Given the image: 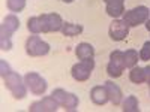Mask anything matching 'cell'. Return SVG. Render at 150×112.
I'll return each mask as SVG.
<instances>
[{
  "instance_id": "obj_1",
  "label": "cell",
  "mask_w": 150,
  "mask_h": 112,
  "mask_svg": "<svg viewBox=\"0 0 150 112\" xmlns=\"http://www.w3.org/2000/svg\"><path fill=\"white\" fill-rule=\"evenodd\" d=\"M20 29V20L15 14H9L5 17L3 24L0 27V49L11 51L12 49V34Z\"/></svg>"
},
{
  "instance_id": "obj_2",
  "label": "cell",
  "mask_w": 150,
  "mask_h": 112,
  "mask_svg": "<svg viewBox=\"0 0 150 112\" xmlns=\"http://www.w3.org/2000/svg\"><path fill=\"white\" fill-rule=\"evenodd\" d=\"M3 84L5 87L11 91V94L14 96V99L21 100L27 96V85L24 82V78H21V75L17 73L15 70H11L3 76Z\"/></svg>"
},
{
  "instance_id": "obj_3",
  "label": "cell",
  "mask_w": 150,
  "mask_h": 112,
  "mask_svg": "<svg viewBox=\"0 0 150 112\" xmlns=\"http://www.w3.org/2000/svg\"><path fill=\"white\" fill-rule=\"evenodd\" d=\"M150 17V9L147 6H137L129 10H125L122 20L128 24L129 27H137L140 24H144Z\"/></svg>"
},
{
  "instance_id": "obj_4",
  "label": "cell",
  "mask_w": 150,
  "mask_h": 112,
  "mask_svg": "<svg viewBox=\"0 0 150 112\" xmlns=\"http://www.w3.org/2000/svg\"><path fill=\"white\" fill-rule=\"evenodd\" d=\"M50 49H51L50 43L42 41L38 34L29 36L26 41V52L30 57H44L50 52Z\"/></svg>"
},
{
  "instance_id": "obj_5",
  "label": "cell",
  "mask_w": 150,
  "mask_h": 112,
  "mask_svg": "<svg viewBox=\"0 0 150 112\" xmlns=\"http://www.w3.org/2000/svg\"><path fill=\"white\" fill-rule=\"evenodd\" d=\"M51 96L59 102V105L63 108L65 111H68V112L77 111L80 100H78V96H75L74 93H69V91H66L63 88H56L51 93Z\"/></svg>"
},
{
  "instance_id": "obj_6",
  "label": "cell",
  "mask_w": 150,
  "mask_h": 112,
  "mask_svg": "<svg viewBox=\"0 0 150 112\" xmlns=\"http://www.w3.org/2000/svg\"><path fill=\"white\" fill-rule=\"evenodd\" d=\"M95 69V60H80L78 63H75L71 69V75L75 81L84 82L92 76V72Z\"/></svg>"
},
{
  "instance_id": "obj_7",
  "label": "cell",
  "mask_w": 150,
  "mask_h": 112,
  "mask_svg": "<svg viewBox=\"0 0 150 112\" xmlns=\"http://www.w3.org/2000/svg\"><path fill=\"white\" fill-rule=\"evenodd\" d=\"M126 69L125 66V57H123V51L116 49V51H111L110 54V61L107 64V73L110 78H119L122 76L123 70Z\"/></svg>"
},
{
  "instance_id": "obj_8",
  "label": "cell",
  "mask_w": 150,
  "mask_h": 112,
  "mask_svg": "<svg viewBox=\"0 0 150 112\" xmlns=\"http://www.w3.org/2000/svg\"><path fill=\"white\" fill-rule=\"evenodd\" d=\"M24 82H26L30 93H33L35 96H42L48 88L45 78H42L38 72H27L24 75Z\"/></svg>"
},
{
  "instance_id": "obj_9",
  "label": "cell",
  "mask_w": 150,
  "mask_h": 112,
  "mask_svg": "<svg viewBox=\"0 0 150 112\" xmlns=\"http://www.w3.org/2000/svg\"><path fill=\"white\" fill-rule=\"evenodd\" d=\"M41 18V24H42V33H56V32H62L63 27V20L59 14L51 12V14H42L39 15Z\"/></svg>"
},
{
  "instance_id": "obj_10",
  "label": "cell",
  "mask_w": 150,
  "mask_h": 112,
  "mask_svg": "<svg viewBox=\"0 0 150 112\" xmlns=\"http://www.w3.org/2000/svg\"><path fill=\"white\" fill-rule=\"evenodd\" d=\"M108 34L111 37V41L114 42H122L126 39V36L129 34V26L123 20L114 18L112 22L110 24V29H108Z\"/></svg>"
},
{
  "instance_id": "obj_11",
  "label": "cell",
  "mask_w": 150,
  "mask_h": 112,
  "mask_svg": "<svg viewBox=\"0 0 150 112\" xmlns=\"http://www.w3.org/2000/svg\"><path fill=\"white\" fill-rule=\"evenodd\" d=\"M59 102L53 96H45L42 97V100H38L30 105L29 111L30 112H56L59 109Z\"/></svg>"
},
{
  "instance_id": "obj_12",
  "label": "cell",
  "mask_w": 150,
  "mask_h": 112,
  "mask_svg": "<svg viewBox=\"0 0 150 112\" xmlns=\"http://www.w3.org/2000/svg\"><path fill=\"white\" fill-rule=\"evenodd\" d=\"M105 85V90H107V94H108V99L112 105H122V100H123V93L120 90V87L117 84H114L112 81H105L104 82Z\"/></svg>"
},
{
  "instance_id": "obj_13",
  "label": "cell",
  "mask_w": 150,
  "mask_h": 112,
  "mask_svg": "<svg viewBox=\"0 0 150 112\" xmlns=\"http://www.w3.org/2000/svg\"><path fill=\"white\" fill-rule=\"evenodd\" d=\"M107 14L111 18H120L125 14V0H104Z\"/></svg>"
},
{
  "instance_id": "obj_14",
  "label": "cell",
  "mask_w": 150,
  "mask_h": 112,
  "mask_svg": "<svg viewBox=\"0 0 150 112\" xmlns=\"http://www.w3.org/2000/svg\"><path fill=\"white\" fill-rule=\"evenodd\" d=\"M90 99H92V102L95 105H99V106L105 105L110 100L108 94H107V90H105V85H95L90 90Z\"/></svg>"
},
{
  "instance_id": "obj_15",
  "label": "cell",
  "mask_w": 150,
  "mask_h": 112,
  "mask_svg": "<svg viewBox=\"0 0 150 112\" xmlns=\"http://www.w3.org/2000/svg\"><path fill=\"white\" fill-rule=\"evenodd\" d=\"M75 55L78 60H92L95 58V48L87 42H81L75 48Z\"/></svg>"
},
{
  "instance_id": "obj_16",
  "label": "cell",
  "mask_w": 150,
  "mask_h": 112,
  "mask_svg": "<svg viewBox=\"0 0 150 112\" xmlns=\"http://www.w3.org/2000/svg\"><path fill=\"white\" fill-rule=\"evenodd\" d=\"M122 111L123 112H140V103L137 96L131 94L122 100Z\"/></svg>"
},
{
  "instance_id": "obj_17",
  "label": "cell",
  "mask_w": 150,
  "mask_h": 112,
  "mask_svg": "<svg viewBox=\"0 0 150 112\" xmlns=\"http://www.w3.org/2000/svg\"><path fill=\"white\" fill-rule=\"evenodd\" d=\"M62 33L66 37H74L83 33V26L81 24H74V22H63L62 27Z\"/></svg>"
},
{
  "instance_id": "obj_18",
  "label": "cell",
  "mask_w": 150,
  "mask_h": 112,
  "mask_svg": "<svg viewBox=\"0 0 150 112\" xmlns=\"http://www.w3.org/2000/svg\"><path fill=\"white\" fill-rule=\"evenodd\" d=\"M123 57H125V66H126V69H132L134 66L138 64L140 54L135 49H126V51H123Z\"/></svg>"
},
{
  "instance_id": "obj_19",
  "label": "cell",
  "mask_w": 150,
  "mask_h": 112,
  "mask_svg": "<svg viewBox=\"0 0 150 112\" xmlns=\"http://www.w3.org/2000/svg\"><path fill=\"white\" fill-rule=\"evenodd\" d=\"M129 79L134 84H143V82H146V70H144V67L134 66L131 69V72H129Z\"/></svg>"
},
{
  "instance_id": "obj_20",
  "label": "cell",
  "mask_w": 150,
  "mask_h": 112,
  "mask_svg": "<svg viewBox=\"0 0 150 112\" xmlns=\"http://www.w3.org/2000/svg\"><path fill=\"white\" fill-rule=\"evenodd\" d=\"M27 30L32 34H39L42 33V24H41V18L39 17H32L27 20Z\"/></svg>"
},
{
  "instance_id": "obj_21",
  "label": "cell",
  "mask_w": 150,
  "mask_h": 112,
  "mask_svg": "<svg viewBox=\"0 0 150 112\" xmlns=\"http://www.w3.org/2000/svg\"><path fill=\"white\" fill-rule=\"evenodd\" d=\"M6 6L12 14H18V12H23L24 8H26V0H8Z\"/></svg>"
},
{
  "instance_id": "obj_22",
  "label": "cell",
  "mask_w": 150,
  "mask_h": 112,
  "mask_svg": "<svg viewBox=\"0 0 150 112\" xmlns=\"http://www.w3.org/2000/svg\"><path fill=\"white\" fill-rule=\"evenodd\" d=\"M140 60L141 61H150V41L144 42L140 49Z\"/></svg>"
},
{
  "instance_id": "obj_23",
  "label": "cell",
  "mask_w": 150,
  "mask_h": 112,
  "mask_svg": "<svg viewBox=\"0 0 150 112\" xmlns=\"http://www.w3.org/2000/svg\"><path fill=\"white\" fill-rule=\"evenodd\" d=\"M11 70H12V69H11V66L6 63V60H3V58L0 60V75H2V78L5 76L6 73H9Z\"/></svg>"
},
{
  "instance_id": "obj_24",
  "label": "cell",
  "mask_w": 150,
  "mask_h": 112,
  "mask_svg": "<svg viewBox=\"0 0 150 112\" xmlns=\"http://www.w3.org/2000/svg\"><path fill=\"white\" fill-rule=\"evenodd\" d=\"M144 70H146V82L149 84V87H150V64L149 66H146L144 67Z\"/></svg>"
},
{
  "instance_id": "obj_25",
  "label": "cell",
  "mask_w": 150,
  "mask_h": 112,
  "mask_svg": "<svg viewBox=\"0 0 150 112\" xmlns=\"http://www.w3.org/2000/svg\"><path fill=\"white\" fill-rule=\"evenodd\" d=\"M146 29L150 32V20H147V21H146Z\"/></svg>"
},
{
  "instance_id": "obj_26",
  "label": "cell",
  "mask_w": 150,
  "mask_h": 112,
  "mask_svg": "<svg viewBox=\"0 0 150 112\" xmlns=\"http://www.w3.org/2000/svg\"><path fill=\"white\" fill-rule=\"evenodd\" d=\"M62 2H63V3H72L74 0H62Z\"/></svg>"
}]
</instances>
